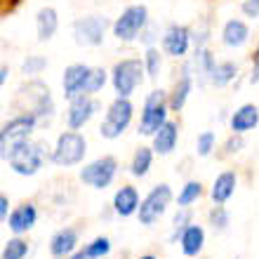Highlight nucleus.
<instances>
[{"instance_id": "obj_4", "label": "nucleus", "mask_w": 259, "mask_h": 259, "mask_svg": "<svg viewBox=\"0 0 259 259\" xmlns=\"http://www.w3.org/2000/svg\"><path fill=\"white\" fill-rule=\"evenodd\" d=\"M165 123H167V97H165L163 90H153L144 102L139 132L142 135H156Z\"/></svg>"}, {"instance_id": "obj_2", "label": "nucleus", "mask_w": 259, "mask_h": 259, "mask_svg": "<svg viewBox=\"0 0 259 259\" xmlns=\"http://www.w3.org/2000/svg\"><path fill=\"white\" fill-rule=\"evenodd\" d=\"M85 151H88V144H85V137L80 132H64L59 135L55 144V151H52V163L62 165V167H71V165H78L85 158Z\"/></svg>"}, {"instance_id": "obj_20", "label": "nucleus", "mask_w": 259, "mask_h": 259, "mask_svg": "<svg viewBox=\"0 0 259 259\" xmlns=\"http://www.w3.org/2000/svg\"><path fill=\"white\" fill-rule=\"evenodd\" d=\"M247 35H250V28H247L245 21L240 19H231L224 24V31H222V42L226 48H240L247 42Z\"/></svg>"}, {"instance_id": "obj_33", "label": "nucleus", "mask_w": 259, "mask_h": 259, "mask_svg": "<svg viewBox=\"0 0 259 259\" xmlns=\"http://www.w3.org/2000/svg\"><path fill=\"white\" fill-rule=\"evenodd\" d=\"M172 224H175V226H172V236H170V238H172V240L182 238V233H184L186 229L191 226V224H189V212L182 210L179 214H175V222H172Z\"/></svg>"}, {"instance_id": "obj_8", "label": "nucleus", "mask_w": 259, "mask_h": 259, "mask_svg": "<svg viewBox=\"0 0 259 259\" xmlns=\"http://www.w3.org/2000/svg\"><path fill=\"white\" fill-rule=\"evenodd\" d=\"M109 28L106 17H82V19L73 21V35L78 45H102L104 42V33Z\"/></svg>"}, {"instance_id": "obj_29", "label": "nucleus", "mask_w": 259, "mask_h": 259, "mask_svg": "<svg viewBox=\"0 0 259 259\" xmlns=\"http://www.w3.org/2000/svg\"><path fill=\"white\" fill-rule=\"evenodd\" d=\"M109 250H111V240L106 238V236H99V238H95L88 247H85V252H88L90 259H102V257H106V254H109Z\"/></svg>"}, {"instance_id": "obj_10", "label": "nucleus", "mask_w": 259, "mask_h": 259, "mask_svg": "<svg viewBox=\"0 0 259 259\" xmlns=\"http://www.w3.org/2000/svg\"><path fill=\"white\" fill-rule=\"evenodd\" d=\"M35 123H38V118L33 113H19V116H14L12 120H7L3 125V135H0V144H3V153L7 151V144L12 146L17 142H24L31 137V132L35 130Z\"/></svg>"}, {"instance_id": "obj_24", "label": "nucleus", "mask_w": 259, "mask_h": 259, "mask_svg": "<svg viewBox=\"0 0 259 259\" xmlns=\"http://www.w3.org/2000/svg\"><path fill=\"white\" fill-rule=\"evenodd\" d=\"M189 68L191 66H184L182 78L175 82V90H172V97H170V109L172 111H182L186 99H189V92H191V73H189Z\"/></svg>"}, {"instance_id": "obj_22", "label": "nucleus", "mask_w": 259, "mask_h": 259, "mask_svg": "<svg viewBox=\"0 0 259 259\" xmlns=\"http://www.w3.org/2000/svg\"><path fill=\"white\" fill-rule=\"evenodd\" d=\"M179 243H182V252H184L186 257H198V252L203 250V243H205V231L200 226L191 224L182 233Z\"/></svg>"}, {"instance_id": "obj_5", "label": "nucleus", "mask_w": 259, "mask_h": 259, "mask_svg": "<svg viewBox=\"0 0 259 259\" xmlns=\"http://www.w3.org/2000/svg\"><path fill=\"white\" fill-rule=\"evenodd\" d=\"M130 120H132V104L127 97H118L106 111V118H104L99 132L104 139H116L127 130Z\"/></svg>"}, {"instance_id": "obj_23", "label": "nucleus", "mask_w": 259, "mask_h": 259, "mask_svg": "<svg viewBox=\"0 0 259 259\" xmlns=\"http://www.w3.org/2000/svg\"><path fill=\"white\" fill-rule=\"evenodd\" d=\"M233 191H236V175L233 172H222L214 179V186H212V203H226L233 196Z\"/></svg>"}, {"instance_id": "obj_26", "label": "nucleus", "mask_w": 259, "mask_h": 259, "mask_svg": "<svg viewBox=\"0 0 259 259\" xmlns=\"http://www.w3.org/2000/svg\"><path fill=\"white\" fill-rule=\"evenodd\" d=\"M236 73H238V66L233 62H222V64H214V68H212L210 73V80L214 82V85H229V82L236 78Z\"/></svg>"}, {"instance_id": "obj_35", "label": "nucleus", "mask_w": 259, "mask_h": 259, "mask_svg": "<svg viewBox=\"0 0 259 259\" xmlns=\"http://www.w3.org/2000/svg\"><path fill=\"white\" fill-rule=\"evenodd\" d=\"M196 149H198V156H210L212 149H214V135L212 132H203L198 137Z\"/></svg>"}, {"instance_id": "obj_40", "label": "nucleus", "mask_w": 259, "mask_h": 259, "mask_svg": "<svg viewBox=\"0 0 259 259\" xmlns=\"http://www.w3.org/2000/svg\"><path fill=\"white\" fill-rule=\"evenodd\" d=\"M68 259H90V257H88V252L82 250V252H75V254H71V257H68Z\"/></svg>"}, {"instance_id": "obj_13", "label": "nucleus", "mask_w": 259, "mask_h": 259, "mask_svg": "<svg viewBox=\"0 0 259 259\" xmlns=\"http://www.w3.org/2000/svg\"><path fill=\"white\" fill-rule=\"evenodd\" d=\"M191 45V31L182 24H172L167 26L163 35V50L167 52L170 57H184L186 50Z\"/></svg>"}, {"instance_id": "obj_6", "label": "nucleus", "mask_w": 259, "mask_h": 259, "mask_svg": "<svg viewBox=\"0 0 259 259\" xmlns=\"http://www.w3.org/2000/svg\"><path fill=\"white\" fill-rule=\"evenodd\" d=\"M144 80V64L139 59H123L113 66V88L118 97H130Z\"/></svg>"}, {"instance_id": "obj_27", "label": "nucleus", "mask_w": 259, "mask_h": 259, "mask_svg": "<svg viewBox=\"0 0 259 259\" xmlns=\"http://www.w3.org/2000/svg\"><path fill=\"white\" fill-rule=\"evenodd\" d=\"M200 196H203V184H200V182H189V184H184L182 193L177 196V205L179 207H189V205L196 203Z\"/></svg>"}, {"instance_id": "obj_18", "label": "nucleus", "mask_w": 259, "mask_h": 259, "mask_svg": "<svg viewBox=\"0 0 259 259\" xmlns=\"http://www.w3.org/2000/svg\"><path fill=\"white\" fill-rule=\"evenodd\" d=\"M35 217H38V214H35V207L31 203L19 205V207L10 214L7 226H10L14 233H26V231H31V229H33Z\"/></svg>"}, {"instance_id": "obj_21", "label": "nucleus", "mask_w": 259, "mask_h": 259, "mask_svg": "<svg viewBox=\"0 0 259 259\" xmlns=\"http://www.w3.org/2000/svg\"><path fill=\"white\" fill-rule=\"evenodd\" d=\"M57 26H59L57 10H55V7H42L40 12H38V17H35L38 38H40V40H50V38L57 33Z\"/></svg>"}, {"instance_id": "obj_36", "label": "nucleus", "mask_w": 259, "mask_h": 259, "mask_svg": "<svg viewBox=\"0 0 259 259\" xmlns=\"http://www.w3.org/2000/svg\"><path fill=\"white\" fill-rule=\"evenodd\" d=\"M240 10H243V14H245V17L257 19V17H259V0H243Z\"/></svg>"}, {"instance_id": "obj_19", "label": "nucleus", "mask_w": 259, "mask_h": 259, "mask_svg": "<svg viewBox=\"0 0 259 259\" xmlns=\"http://www.w3.org/2000/svg\"><path fill=\"white\" fill-rule=\"evenodd\" d=\"M259 123V109L254 104H245V106H240L236 113L231 116V130L236 135H243L247 130L257 127Z\"/></svg>"}, {"instance_id": "obj_14", "label": "nucleus", "mask_w": 259, "mask_h": 259, "mask_svg": "<svg viewBox=\"0 0 259 259\" xmlns=\"http://www.w3.org/2000/svg\"><path fill=\"white\" fill-rule=\"evenodd\" d=\"M97 111V102L95 99H90V95H80L75 97V99H71V106H68V127L71 130H80L82 125L88 123L90 118L95 116Z\"/></svg>"}, {"instance_id": "obj_25", "label": "nucleus", "mask_w": 259, "mask_h": 259, "mask_svg": "<svg viewBox=\"0 0 259 259\" xmlns=\"http://www.w3.org/2000/svg\"><path fill=\"white\" fill-rule=\"evenodd\" d=\"M151 160H153V153H151V149H146V146H139V149L135 151V156H132L130 172H132L135 177H144V175L149 172V167H151Z\"/></svg>"}, {"instance_id": "obj_17", "label": "nucleus", "mask_w": 259, "mask_h": 259, "mask_svg": "<svg viewBox=\"0 0 259 259\" xmlns=\"http://www.w3.org/2000/svg\"><path fill=\"white\" fill-rule=\"evenodd\" d=\"M75 245H78V233L73 229H59L52 236V240H50V252L55 254V257L64 259L73 252Z\"/></svg>"}, {"instance_id": "obj_30", "label": "nucleus", "mask_w": 259, "mask_h": 259, "mask_svg": "<svg viewBox=\"0 0 259 259\" xmlns=\"http://www.w3.org/2000/svg\"><path fill=\"white\" fill-rule=\"evenodd\" d=\"M45 66H48V59H45V57L31 55V57H26V62L21 64V71H24L26 75H38Z\"/></svg>"}, {"instance_id": "obj_37", "label": "nucleus", "mask_w": 259, "mask_h": 259, "mask_svg": "<svg viewBox=\"0 0 259 259\" xmlns=\"http://www.w3.org/2000/svg\"><path fill=\"white\" fill-rule=\"evenodd\" d=\"M240 146H243V139H240V135H236L224 144V151L226 153H236V151H240Z\"/></svg>"}, {"instance_id": "obj_34", "label": "nucleus", "mask_w": 259, "mask_h": 259, "mask_svg": "<svg viewBox=\"0 0 259 259\" xmlns=\"http://www.w3.org/2000/svg\"><path fill=\"white\" fill-rule=\"evenodd\" d=\"M146 71H149L151 78H158V71H160V52L156 48H149L146 52Z\"/></svg>"}, {"instance_id": "obj_9", "label": "nucleus", "mask_w": 259, "mask_h": 259, "mask_svg": "<svg viewBox=\"0 0 259 259\" xmlns=\"http://www.w3.org/2000/svg\"><path fill=\"white\" fill-rule=\"evenodd\" d=\"M116 170H118V163L111 156H106L95 160V163L85 165L80 170V179L88 186H92V189H106L113 182V177H116Z\"/></svg>"}, {"instance_id": "obj_3", "label": "nucleus", "mask_w": 259, "mask_h": 259, "mask_svg": "<svg viewBox=\"0 0 259 259\" xmlns=\"http://www.w3.org/2000/svg\"><path fill=\"white\" fill-rule=\"evenodd\" d=\"M146 24H149V10L144 5H130L113 21V35L123 42H132L139 38Z\"/></svg>"}, {"instance_id": "obj_28", "label": "nucleus", "mask_w": 259, "mask_h": 259, "mask_svg": "<svg viewBox=\"0 0 259 259\" xmlns=\"http://www.w3.org/2000/svg\"><path fill=\"white\" fill-rule=\"evenodd\" d=\"M28 254V243L21 238L7 240L3 247V259H24Z\"/></svg>"}, {"instance_id": "obj_41", "label": "nucleus", "mask_w": 259, "mask_h": 259, "mask_svg": "<svg viewBox=\"0 0 259 259\" xmlns=\"http://www.w3.org/2000/svg\"><path fill=\"white\" fill-rule=\"evenodd\" d=\"M0 73H3V75H0V82L5 85V80H7V73H10V71H7V66H3V68H0Z\"/></svg>"}, {"instance_id": "obj_12", "label": "nucleus", "mask_w": 259, "mask_h": 259, "mask_svg": "<svg viewBox=\"0 0 259 259\" xmlns=\"http://www.w3.org/2000/svg\"><path fill=\"white\" fill-rule=\"evenodd\" d=\"M92 75V68L85 64H71L64 71V97L66 99H75L88 92V82Z\"/></svg>"}, {"instance_id": "obj_16", "label": "nucleus", "mask_w": 259, "mask_h": 259, "mask_svg": "<svg viewBox=\"0 0 259 259\" xmlns=\"http://www.w3.org/2000/svg\"><path fill=\"white\" fill-rule=\"evenodd\" d=\"M177 137H179L177 123L167 120V123H165L163 127L158 130L156 135H153V151H156V153H160V156H167V153H172V149L177 146Z\"/></svg>"}, {"instance_id": "obj_42", "label": "nucleus", "mask_w": 259, "mask_h": 259, "mask_svg": "<svg viewBox=\"0 0 259 259\" xmlns=\"http://www.w3.org/2000/svg\"><path fill=\"white\" fill-rule=\"evenodd\" d=\"M139 259H158V257H153V254H144V257H139Z\"/></svg>"}, {"instance_id": "obj_39", "label": "nucleus", "mask_w": 259, "mask_h": 259, "mask_svg": "<svg viewBox=\"0 0 259 259\" xmlns=\"http://www.w3.org/2000/svg\"><path fill=\"white\" fill-rule=\"evenodd\" d=\"M7 210H10V200L7 196H0V219L3 222H7Z\"/></svg>"}, {"instance_id": "obj_31", "label": "nucleus", "mask_w": 259, "mask_h": 259, "mask_svg": "<svg viewBox=\"0 0 259 259\" xmlns=\"http://www.w3.org/2000/svg\"><path fill=\"white\" fill-rule=\"evenodd\" d=\"M210 224L212 229H217V231H224L226 224H229V212L222 207V205H214L210 210Z\"/></svg>"}, {"instance_id": "obj_15", "label": "nucleus", "mask_w": 259, "mask_h": 259, "mask_svg": "<svg viewBox=\"0 0 259 259\" xmlns=\"http://www.w3.org/2000/svg\"><path fill=\"white\" fill-rule=\"evenodd\" d=\"M139 193H137L135 186H123V189H118L116 196H113V210L120 214V217H130V214H135L139 212Z\"/></svg>"}, {"instance_id": "obj_32", "label": "nucleus", "mask_w": 259, "mask_h": 259, "mask_svg": "<svg viewBox=\"0 0 259 259\" xmlns=\"http://www.w3.org/2000/svg\"><path fill=\"white\" fill-rule=\"evenodd\" d=\"M106 82V71L104 68H92V75H90V82H88V92L85 95H95L99 90L104 88Z\"/></svg>"}, {"instance_id": "obj_1", "label": "nucleus", "mask_w": 259, "mask_h": 259, "mask_svg": "<svg viewBox=\"0 0 259 259\" xmlns=\"http://www.w3.org/2000/svg\"><path fill=\"white\" fill-rule=\"evenodd\" d=\"M7 158V163L17 175L21 177H31L42 167V158H45V146L38 142H17L12 146H7V151L3 153Z\"/></svg>"}, {"instance_id": "obj_11", "label": "nucleus", "mask_w": 259, "mask_h": 259, "mask_svg": "<svg viewBox=\"0 0 259 259\" xmlns=\"http://www.w3.org/2000/svg\"><path fill=\"white\" fill-rule=\"evenodd\" d=\"M21 95H26V99H31L33 104V113L35 118H50L55 113V102H52V95H50V88L42 85L38 80H31L26 88H21Z\"/></svg>"}, {"instance_id": "obj_7", "label": "nucleus", "mask_w": 259, "mask_h": 259, "mask_svg": "<svg viewBox=\"0 0 259 259\" xmlns=\"http://www.w3.org/2000/svg\"><path fill=\"white\" fill-rule=\"evenodd\" d=\"M170 200H172V191L167 184H158L156 189H151V193L139 205V222L144 226H151L153 222H158L163 217V212L167 210Z\"/></svg>"}, {"instance_id": "obj_38", "label": "nucleus", "mask_w": 259, "mask_h": 259, "mask_svg": "<svg viewBox=\"0 0 259 259\" xmlns=\"http://www.w3.org/2000/svg\"><path fill=\"white\" fill-rule=\"evenodd\" d=\"M250 82H252V85H257L259 82V50L254 52V57H252V73H250Z\"/></svg>"}]
</instances>
